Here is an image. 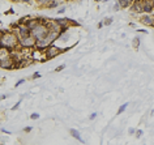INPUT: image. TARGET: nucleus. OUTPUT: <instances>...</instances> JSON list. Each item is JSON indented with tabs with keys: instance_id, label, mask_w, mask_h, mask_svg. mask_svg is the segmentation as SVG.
<instances>
[{
	"instance_id": "obj_15",
	"label": "nucleus",
	"mask_w": 154,
	"mask_h": 145,
	"mask_svg": "<svg viewBox=\"0 0 154 145\" xmlns=\"http://www.w3.org/2000/svg\"><path fill=\"white\" fill-rule=\"evenodd\" d=\"M39 76H41V75H39V73H34V76H33V77H34V78H37V77H39Z\"/></svg>"
},
{
	"instance_id": "obj_12",
	"label": "nucleus",
	"mask_w": 154,
	"mask_h": 145,
	"mask_svg": "<svg viewBox=\"0 0 154 145\" xmlns=\"http://www.w3.org/2000/svg\"><path fill=\"white\" fill-rule=\"evenodd\" d=\"M133 9H135V11H137V12H138V11H140V5H137V4H136V5H135V7H133Z\"/></svg>"
},
{
	"instance_id": "obj_16",
	"label": "nucleus",
	"mask_w": 154,
	"mask_h": 145,
	"mask_svg": "<svg viewBox=\"0 0 154 145\" xmlns=\"http://www.w3.org/2000/svg\"><path fill=\"white\" fill-rule=\"evenodd\" d=\"M24 1H26V0H24Z\"/></svg>"
},
{
	"instance_id": "obj_11",
	"label": "nucleus",
	"mask_w": 154,
	"mask_h": 145,
	"mask_svg": "<svg viewBox=\"0 0 154 145\" xmlns=\"http://www.w3.org/2000/svg\"><path fill=\"white\" fill-rule=\"evenodd\" d=\"M38 118H39V115H38V114H32V119H38Z\"/></svg>"
},
{
	"instance_id": "obj_6",
	"label": "nucleus",
	"mask_w": 154,
	"mask_h": 145,
	"mask_svg": "<svg viewBox=\"0 0 154 145\" xmlns=\"http://www.w3.org/2000/svg\"><path fill=\"white\" fill-rule=\"evenodd\" d=\"M143 22L148 24V25H150V24L153 25V20H152V17H149V16H144L143 17Z\"/></svg>"
},
{
	"instance_id": "obj_9",
	"label": "nucleus",
	"mask_w": 154,
	"mask_h": 145,
	"mask_svg": "<svg viewBox=\"0 0 154 145\" xmlns=\"http://www.w3.org/2000/svg\"><path fill=\"white\" fill-rule=\"evenodd\" d=\"M127 106H128V105H127V103H124V105H123V106H122V107L119 108V111H117V114H122L123 111L125 110V107H127Z\"/></svg>"
},
{
	"instance_id": "obj_14",
	"label": "nucleus",
	"mask_w": 154,
	"mask_h": 145,
	"mask_svg": "<svg viewBox=\"0 0 154 145\" xmlns=\"http://www.w3.org/2000/svg\"><path fill=\"white\" fill-rule=\"evenodd\" d=\"M39 3H47V1H50V0H38Z\"/></svg>"
},
{
	"instance_id": "obj_7",
	"label": "nucleus",
	"mask_w": 154,
	"mask_h": 145,
	"mask_svg": "<svg viewBox=\"0 0 154 145\" xmlns=\"http://www.w3.org/2000/svg\"><path fill=\"white\" fill-rule=\"evenodd\" d=\"M71 134L73 135V137H74V139H77V140L82 141V140H81V136H80V134H78V132L76 131V129H71Z\"/></svg>"
},
{
	"instance_id": "obj_5",
	"label": "nucleus",
	"mask_w": 154,
	"mask_h": 145,
	"mask_svg": "<svg viewBox=\"0 0 154 145\" xmlns=\"http://www.w3.org/2000/svg\"><path fill=\"white\" fill-rule=\"evenodd\" d=\"M132 1H133V0H119V4H120V7L124 8V7H128Z\"/></svg>"
},
{
	"instance_id": "obj_3",
	"label": "nucleus",
	"mask_w": 154,
	"mask_h": 145,
	"mask_svg": "<svg viewBox=\"0 0 154 145\" xmlns=\"http://www.w3.org/2000/svg\"><path fill=\"white\" fill-rule=\"evenodd\" d=\"M60 51H62V50H59L58 47H55V46H51V47H50V50L47 51V58H48V59L54 58V56H56V55H58V54L60 52Z\"/></svg>"
},
{
	"instance_id": "obj_1",
	"label": "nucleus",
	"mask_w": 154,
	"mask_h": 145,
	"mask_svg": "<svg viewBox=\"0 0 154 145\" xmlns=\"http://www.w3.org/2000/svg\"><path fill=\"white\" fill-rule=\"evenodd\" d=\"M48 30L44 25H42V24H38V25H35L34 28H33V35H34V38L39 39V41H42V39H44L48 35Z\"/></svg>"
},
{
	"instance_id": "obj_10",
	"label": "nucleus",
	"mask_w": 154,
	"mask_h": 145,
	"mask_svg": "<svg viewBox=\"0 0 154 145\" xmlns=\"http://www.w3.org/2000/svg\"><path fill=\"white\" fill-rule=\"evenodd\" d=\"M111 22H112V19H106L105 20V24H106V25H110Z\"/></svg>"
},
{
	"instance_id": "obj_13",
	"label": "nucleus",
	"mask_w": 154,
	"mask_h": 145,
	"mask_svg": "<svg viewBox=\"0 0 154 145\" xmlns=\"http://www.w3.org/2000/svg\"><path fill=\"white\" fill-rule=\"evenodd\" d=\"M95 116H97V114H92V115H90V119H94Z\"/></svg>"
},
{
	"instance_id": "obj_4",
	"label": "nucleus",
	"mask_w": 154,
	"mask_h": 145,
	"mask_svg": "<svg viewBox=\"0 0 154 145\" xmlns=\"http://www.w3.org/2000/svg\"><path fill=\"white\" fill-rule=\"evenodd\" d=\"M22 45H24L25 47H32L33 45H34V38H32V37L24 38V39H22Z\"/></svg>"
},
{
	"instance_id": "obj_8",
	"label": "nucleus",
	"mask_w": 154,
	"mask_h": 145,
	"mask_svg": "<svg viewBox=\"0 0 154 145\" xmlns=\"http://www.w3.org/2000/svg\"><path fill=\"white\" fill-rule=\"evenodd\" d=\"M144 9H145V12H150V11H152V5H150V4H145Z\"/></svg>"
},
{
	"instance_id": "obj_2",
	"label": "nucleus",
	"mask_w": 154,
	"mask_h": 145,
	"mask_svg": "<svg viewBox=\"0 0 154 145\" xmlns=\"http://www.w3.org/2000/svg\"><path fill=\"white\" fill-rule=\"evenodd\" d=\"M3 46H13V45H16V38H14V35L12 34H7V35H3Z\"/></svg>"
}]
</instances>
